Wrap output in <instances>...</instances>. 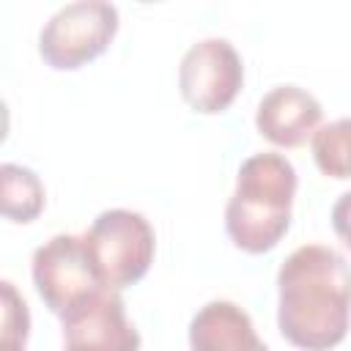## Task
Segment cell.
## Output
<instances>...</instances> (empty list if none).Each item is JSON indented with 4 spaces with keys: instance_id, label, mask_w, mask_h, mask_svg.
Returning a JSON list of instances; mask_svg holds the SVG:
<instances>
[{
    "instance_id": "obj_1",
    "label": "cell",
    "mask_w": 351,
    "mask_h": 351,
    "mask_svg": "<svg viewBox=\"0 0 351 351\" xmlns=\"http://www.w3.org/2000/svg\"><path fill=\"white\" fill-rule=\"evenodd\" d=\"M277 326L302 351L340 346L351 326V266L324 244L296 247L277 271Z\"/></svg>"
},
{
    "instance_id": "obj_2",
    "label": "cell",
    "mask_w": 351,
    "mask_h": 351,
    "mask_svg": "<svg viewBox=\"0 0 351 351\" xmlns=\"http://www.w3.org/2000/svg\"><path fill=\"white\" fill-rule=\"evenodd\" d=\"M293 195L296 170L282 154L263 151L244 159L225 208L230 241L250 255L274 250L291 225Z\"/></svg>"
},
{
    "instance_id": "obj_3",
    "label": "cell",
    "mask_w": 351,
    "mask_h": 351,
    "mask_svg": "<svg viewBox=\"0 0 351 351\" xmlns=\"http://www.w3.org/2000/svg\"><path fill=\"white\" fill-rule=\"evenodd\" d=\"M82 239L99 280L112 291L140 282L154 263L156 236L151 222L137 211L107 208L90 222Z\"/></svg>"
},
{
    "instance_id": "obj_4",
    "label": "cell",
    "mask_w": 351,
    "mask_h": 351,
    "mask_svg": "<svg viewBox=\"0 0 351 351\" xmlns=\"http://www.w3.org/2000/svg\"><path fill=\"white\" fill-rule=\"evenodd\" d=\"M118 33V8L104 0H77L58 8L38 33V55L55 71H74L99 58Z\"/></svg>"
},
{
    "instance_id": "obj_5",
    "label": "cell",
    "mask_w": 351,
    "mask_h": 351,
    "mask_svg": "<svg viewBox=\"0 0 351 351\" xmlns=\"http://www.w3.org/2000/svg\"><path fill=\"white\" fill-rule=\"evenodd\" d=\"M30 271L36 293L55 315H66L99 288H104L88 255L85 239L74 233H58L44 241L33 252Z\"/></svg>"
},
{
    "instance_id": "obj_6",
    "label": "cell",
    "mask_w": 351,
    "mask_h": 351,
    "mask_svg": "<svg viewBox=\"0 0 351 351\" xmlns=\"http://www.w3.org/2000/svg\"><path fill=\"white\" fill-rule=\"evenodd\" d=\"M244 82V66L228 38H203L192 44L178 66L181 99L203 115H217L233 104Z\"/></svg>"
},
{
    "instance_id": "obj_7",
    "label": "cell",
    "mask_w": 351,
    "mask_h": 351,
    "mask_svg": "<svg viewBox=\"0 0 351 351\" xmlns=\"http://www.w3.org/2000/svg\"><path fill=\"white\" fill-rule=\"evenodd\" d=\"M66 351H140V332L126 315L121 291L99 288L60 315Z\"/></svg>"
},
{
    "instance_id": "obj_8",
    "label": "cell",
    "mask_w": 351,
    "mask_h": 351,
    "mask_svg": "<svg viewBox=\"0 0 351 351\" xmlns=\"http://www.w3.org/2000/svg\"><path fill=\"white\" fill-rule=\"evenodd\" d=\"M321 115V101L310 90L299 85H277L261 99L255 126L271 145L296 148L318 132Z\"/></svg>"
},
{
    "instance_id": "obj_9",
    "label": "cell",
    "mask_w": 351,
    "mask_h": 351,
    "mask_svg": "<svg viewBox=\"0 0 351 351\" xmlns=\"http://www.w3.org/2000/svg\"><path fill=\"white\" fill-rule=\"evenodd\" d=\"M192 351H269L250 315L225 299L203 304L189 324Z\"/></svg>"
},
{
    "instance_id": "obj_10",
    "label": "cell",
    "mask_w": 351,
    "mask_h": 351,
    "mask_svg": "<svg viewBox=\"0 0 351 351\" xmlns=\"http://www.w3.org/2000/svg\"><path fill=\"white\" fill-rule=\"evenodd\" d=\"M44 184L41 178L22 165L5 162L0 167V203L3 217L11 222H33L44 211Z\"/></svg>"
},
{
    "instance_id": "obj_11",
    "label": "cell",
    "mask_w": 351,
    "mask_h": 351,
    "mask_svg": "<svg viewBox=\"0 0 351 351\" xmlns=\"http://www.w3.org/2000/svg\"><path fill=\"white\" fill-rule=\"evenodd\" d=\"M313 159L324 176L351 178V118L318 126L313 134Z\"/></svg>"
},
{
    "instance_id": "obj_12",
    "label": "cell",
    "mask_w": 351,
    "mask_h": 351,
    "mask_svg": "<svg viewBox=\"0 0 351 351\" xmlns=\"http://www.w3.org/2000/svg\"><path fill=\"white\" fill-rule=\"evenodd\" d=\"M30 335V313L25 299L16 293L14 282L3 280V329H0V348H25Z\"/></svg>"
},
{
    "instance_id": "obj_13",
    "label": "cell",
    "mask_w": 351,
    "mask_h": 351,
    "mask_svg": "<svg viewBox=\"0 0 351 351\" xmlns=\"http://www.w3.org/2000/svg\"><path fill=\"white\" fill-rule=\"evenodd\" d=\"M332 228L337 239L351 250V192H343L332 206Z\"/></svg>"
},
{
    "instance_id": "obj_14",
    "label": "cell",
    "mask_w": 351,
    "mask_h": 351,
    "mask_svg": "<svg viewBox=\"0 0 351 351\" xmlns=\"http://www.w3.org/2000/svg\"><path fill=\"white\" fill-rule=\"evenodd\" d=\"M0 351H25V348H0Z\"/></svg>"
}]
</instances>
